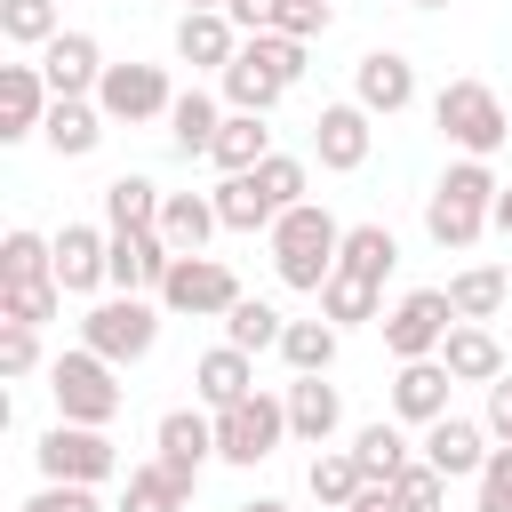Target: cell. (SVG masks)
I'll return each instance as SVG.
<instances>
[{
  "label": "cell",
  "instance_id": "cell-27",
  "mask_svg": "<svg viewBox=\"0 0 512 512\" xmlns=\"http://www.w3.org/2000/svg\"><path fill=\"white\" fill-rule=\"evenodd\" d=\"M216 128H224V104H216L208 88H184V96L168 104V144H176L184 160H208V144H216Z\"/></svg>",
  "mask_w": 512,
  "mask_h": 512
},
{
  "label": "cell",
  "instance_id": "cell-42",
  "mask_svg": "<svg viewBox=\"0 0 512 512\" xmlns=\"http://www.w3.org/2000/svg\"><path fill=\"white\" fill-rule=\"evenodd\" d=\"M256 184H264V200H272V208H296V200H304V184H312V168H304L296 152H264V160H256Z\"/></svg>",
  "mask_w": 512,
  "mask_h": 512
},
{
  "label": "cell",
  "instance_id": "cell-54",
  "mask_svg": "<svg viewBox=\"0 0 512 512\" xmlns=\"http://www.w3.org/2000/svg\"><path fill=\"white\" fill-rule=\"evenodd\" d=\"M184 8H224V0H184Z\"/></svg>",
  "mask_w": 512,
  "mask_h": 512
},
{
  "label": "cell",
  "instance_id": "cell-14",
  "mask_svg": "<svg viewBox=\"0 0 512 512\" xmlns=\"http://www.w3.org/2000/svg\"><path fill=\"white\" fill-rule=\"evenodd\" d=\"M56 280H64V296H96V288H112V232H96V224H64V232H56Z\"/></svg>",
  "mask_w": 512,
  "mask_h": 512
},
{
  "label": "cell",
  "instance_id": "cell-49",
  "mask_svg": "<svg viewBox=\"0 0 512 512\" xmlns=\"http://www.w3.org/2000/svg\"><path fill=\"white\" fill-rule=\"evenodd\" d=\"M480 424H488V440H512V368L488 384V416Z\"/></svg>",
  "mask_w": 512,
  "mask_h": 512
},
{
  "label": "cell",
  "instance_id": "cell-9",
  "mask_svg": "<svg viewBox=\"0 0 512 512\" xmlns=\"http://www.w3.org/2000/svg\"><path fill=\"white\" fill-rule=\"evenodd\" d=\"M32 456H40V480H88V488H96V480H112V472H120V456H112L104 424H64V416L40 432V448H32Z\"/></svg>",
  "mask_w": 512,
  "mask_h": 512
},
{
  "label": "cell",
  "instance_id": "cell-53",
  "mask_svg": "<svg viewBox=\"0 0 512 512\" xmlns=\"http://www.w3.org/2000/svg\"><path fill=\"white\" fill-rule=\"evenodd\" d=\"M408 8H448V0H408Z\"/></svg>",
  "mask_w": 512,
  "mask_h": 512
},
{
  "label": "cell",
  "instance_id": "cell-46",
  "mask_svg": "<svg viewBox=\"0 0 512 512\" xmlns=\"http://www.w3.org/2000/svg\"><path fill=\"white\" fill-rule=\"evenodd\" d=\"M32 368H40V328L0 320V376H32Z\"/></svg>",
  "mask_w": 512,
  "mask_h": 512
},
{
  "label": "cell",
  "instance_id": "cell-52",
  "mask_svg": "<svg viewBox=\"0 0 512 512\" xmlns=\"http://www.w3.org/2000/svg\"><path fill=\"white\" fill-rule=\"evenodd\" d=\"M240 512H296V504H280V496H256V504H240Z\"/></svg>",
  "mask_w": 512,
  "mask_h": 512
},
{
  "label": "cell",
  "instance_id": "cell-41",
  "mask_svg": "<svg viewBox=\"0 0 512 512\" xmlns=\"http://www.w3.org/2000/svg\"><path fill=\"white\" fill-rule=\"evenodd\" d=\"M0 280H56V240H40V232H8L0 240Z\"/></svg>",
  "mask_w": 512,
  "mask_h": 512
},
{
  "label": "cell",
  "instance_id": "cell-35",
  "mask_svg": "<svg viewBox=\"0 0 512 512\" xmlns=\"http://www.w3.org/2000/svg\"><path fill=\"white\" fill-rule=\"evenodd\" d=\"M280 336H288V320H280L264 296H240V304L224 312V344H240V352H280Z\"/></svg>",
  "mask_w": 512,
  "mask_h": 512
},
{
  "label": "cell",
  "instance_id": "cell-51",
  "mask_svg": "<svg viewBox=\"0 0 512 512\" xmlns=\"http://www.w3.org/2000/svg\"><path fill=\"white\" fill-rule=\"evenodd\" d=\"M488 224H496V232H504V240H512V184H504V192H496V216H488Z\"/></svg>",
  "mask_w": 512,
  "mask_h": 512
},
{
  "label": "cell",
  "instance_id": "cell-36",
  "mask_svg": "<svg viewBox=\"0 0 512 512\" xmlns=\"http://www.w3.org/2000/svg\"><path fill=\"white\" fill-rule=\"evenodd\" d=\"M360 480H368V472H360V456H352V448H328V456H312V472H304V488H312V504H320V512L352 504V496H360Z\"/></svg>",
  "mask_w": 512,
  "mask_h": 512
},
{
  "label": "cell",
  "instance_id": "cell-25",
  "mask_svg": "<svg viewBox=\"0 0 512 512\" xmlns=\"http://www.w3.org/2000/svg\"><path fill=\"white\" fill-rule=\"evenodd\" d=\"M440 360H448L456 384H496V376H504V344L488 336V320H456L448 344H440Z\"/></svg>",
  "mask_w": 512,
  "mask_h": 512
},
{
  "label": "cell",
  "instance_id": "cell-6",
  "mask_svg": "<svg viewBox=\"0 0 512 512\" xmlns=\"http://www.w3.org/2000/svg\"><path fill=\"white\" fill-rule=\"evenodd\" d=\"M280 440H288V400H280V392H248V400L216 408V456H224V464L256 472Z\"/></svg>",
  "mask_w": 512,
  "mask_h": 512
},
{
  "label": "cell",
  "instance_id": "cell-18",
  "mask_svg": "<svg viewBox=\"0 0 512 512\" xmlns=\"http://www.w3.org/2000/svg\"><path fill=\"white\" fill-rule=\"evenodd\" d=\"M152 448H160V464H168V472L200 480V464L216 456V408H208V416H200V408H168V416L152 424Z\"/></svg>",
  "mask_w": 512,
  "mask_h": 512
},
{
  "label": "cell",
  "instance_id": "cell-20",
  "mask_svg": "<svg viewBox=\"0 0 512 512\" xmlns=\"http://www.w3.org/2000/svg\"><path fill=\"white\" fill-rule=\"evenodd\" d=\"M424 464H440L448 480H480V464H488V424H472V416L424 424Z\"/></svg>",
  "mask_w": 512,
  "mask_h": 512
},
{
  "label": "cell",
  "instance_id": "cell-40",
  "mask_svg": "<svg viewBox=\"0 0 512 512\" xmlns=\"http://www.w3.org/2000/svg\"><path fill=\"white\" fill-rule=\"evenodd\" d=\"M64 24H56V0H0V40L8 48H48Z\"/></svg>",
  "mask_w": 512,
  "mask_h": 512
},
{
  "label": "cell",
  "instance_id": "cell-43",
  "mask_svg": "<svg viewBox=\"0 0 512 512\" xmlns=\"http://www.w3.org/2000/svg\"><path fill=\"white\" fill-rule=\"evenodd\" d=\"M392 488H400V504H408V512H440L448 472H440V464H408V472H392Z\"/></svg>",
  "mask_w": 512,
  "mask_h": 512
},
{
  "label": "cell",
  "instance_id": "cell-13",
  "mask_svg": "<svg viewBox=\"0 0 512 512\" xmlns=\"http://www.w3.org/2000/svg\"><path fill=\"white\" fill-rule=\"evenodd\" d=\"M48 104H56V88H48V72H40V64H0V144L40 136Z\"/></svg>",
  "mask_w": 512,
  "mask_h": 512
},
{
  "label": "cell",
  "instance_id": "cell-4",
  "mask_svg": "<svg viewBox=\"0 0 512 512\" xmlns=\"http://www.w3.org/2000/svg\"><path fill=\"white\" fill-rule=\"evenodd\" d=\"M432 128L464 152V160H488L504 136H512V120H504V96L488 88V80H448L440 96H432Z\"/></svg>",
  "mask_w": 512,
  "mask_h": 512
},
{
  "label": "cell",
  "instance_id": "cell-38",
  "mask_svg": "<svg viewBox=\"0 0 512 512\" xmlns=\"http://www.w3.org/2000/svg\"><path fill=\"white\" fill-rule=\"evenodd\" d=\"M376 280H360V272H328V288H320V320H336V328H360V320H376Z\"/></svg>",
  "mask_w": 512,
  "mask_h": 512
},
{
  "label": "cell",
  "instance_id": "cell-45",
  "mask_svg": "<svg viewBox=\"0 0 512 512\" xmlns=\"http://www.w3.org/2000/svg\"><path fill=\"white\" fill-rule=\"evenodd\" d=\"M472 512H512V440L488 448V464H480V504H472Z\"/></svg>",
  "mask_w": 512,
  "mask_h": 512
},
{
  "label": "cell",
  "instance_id": "cell-39",
  "mask_svg": "<svg viewBox=\"0 0 512 512\" xmlns=\"http://www.w3.org/2000/svg\"><path fill=\"white\" fill-rule=\"evenodd\" d=\"M352 456H360V472H368V480H392V472H408V440H400V424H384V416L352 432Z\"/></svg>",
  "mask_w": 512,
  "mask_h": 512
},
{
  "label": "cell",
  "instance_id": "cell-3",
  "mask_svg": "<svg viewBox=\"0 0 512 512\" xmlns=\"http://www.w3.org/2000/svg\"><path fill=\"white\" fill-rule=\"evenodd\" d=\"M48 392H56V416L64 424H112L120 416V368L104 360V352H88V344H72V352H56L48 360Z\"/></svg>",
  "mask_w": 512,
  "mask_h": 512
},
{
  "label": "cell",
  "instance_id": "cell-11",
  "mask_svg": "<svg viewBox=\"0 0 512 512\" xmlns=\"http://www.w3.org/2000/svg\"><path fill=\"white\" fill-rule=\"evenodd\" d=\"M368 144H376V112L368 104H320V120H312V160L320 168L352 176V168H368Z\"/></svg>",
  "mask_w": 512,
  "mask_h": 512
},
{
  "label": "cell",
  "instance_id": "cell-2",
  "mask_svg": "<svg viewBox=\"0 0 512 512\" xmlns=\"http://www.w3.org/2000/svg\"><path fill=\"white\" fill-rule=\"evenodd\" d=\"M496 168L488 160H456L432 192H424V232L440 240V248H472L480 232H488V216H496Z\"/></svg>",
  "mask_w": 512,
  "mask_h": 512
},
{
  "label": "cell",
  "instance_id": "cell-50",
  "mask_svg": "<svg viewBox=\"0 0 512 512\" xmlns=\"http://www.w3.org/2000/svg\"><path fill=\"white\" fill-rule=\"evenodd\" d=\"M352 512H408V504H400V488H392V480H360Z\"/></svg>",
  "mask_w": 512,
  "mask_h": 512
},
{
  "label": "cell",
  "instance_id": "cell-19",
  "mask_svg": "<svg viewBox=\"0 0 512 512\" xmlns=\"http://www.w3.org/2000/svg\"><path fill=\"white\" fill-rule=\"evenodd\" d=\"M280 400H288V432H296L304 448H328V440H336V424H344V392H336L328 376H296Z\"/></svg>",
  "mask_w": 512,
  "mask_h": 512
},
{
  "label": "cell",
  "instance_id": "cell-47",
  "mask_svg": "<svg viewBox=\"0 0 512 512\" xmlns=\"http://www.w3.org/2000/svg\"><path fill=\"white\" fill-rule=\"evenodd\" d=\"M328 24H336L328 0H288V8H280V32H288V40H320Z\"/></svg>",
  "mask_w": 512,
  "mask_h": 512
},
{
  "label": "cell",
  "instance_id": "cell-48",
  "mask_svg": "<svg viewBox=\"0 0 512 512\" xmlns=\"http://www.w3.org/2000/svg\"><path fill=\"white\" fill-rule=\"evenodd\" d=\"M280 8H288V0H224V16H232L240 32H280Z\"/></svg>",
  "mask_w": 512,
  "mask_h": 512
},
{
  "label": "cell",
  "instance_id": "cell-17",
  "mask_svg": "<svg viewBox=\"0 0 512 512\" xmlns=\"http://www.w3.org/2000/svg\"><path fill=\"white\" fill-rule=\"evenodd\" d=\"M448 392H456V376H448L440 352H432V360H400V376H392V416H400V424H440V416H448Z\"/></svg>",
  "mask_w": 512,
  "mask_h": 512
},
{
  "label": "cell",
  "instance_id": "cell-1",
  "mask_svg": "<svg viewBox=\"0 0 512 512\" xmlns=\"http://www.w3.org/2000/svg\"><path fill=\"white\" fill-rule=\"evenodd\" d=\"M264 240H272V272H280V288H304V296H320L328 272H336V256H344V224H336L320 200L280 208V224H272Z\"/></svg>",
  "mask_w": 512,
  "mask_h": 512
},
{
  "label": "cell",
  "instance_id": "cell-8",
  "mask_svg": "<svg viewBox=\"0 0 512 512\" xmlns=\"http://www.w3.org/2000/svg\"><path fill=\"white\" fill-rule=\"evenodd\" d=\"M160 304L184 312V320H224V312L240 304V280H232L224 256H176L168 280H160Z\"/></svg>",
  "mask_w": 512,
  "mask_h": 512
},
{
  "label": "cell",
  "instance_id": "cell-10",
  "mask_svg": "<svg viewBox=\"0 0 512 512\" xmlns=\"http://www.w3.org/2000/svg\"><path fill=\"white\" fill-rule=\"evenodd\" d=\"M96 104H104V120H168V104H176V88H168V72L160 64H104V80H96Z\"/></svg>",
  "mask_w": 512,
  "mask_h": 512
},
{
  "label": "cell",
  "instance_id": "cell-16",
  "mask_svg": "<svg viewBox=\"0 0 512 512\" xmlns=\"http://www.w3.org/2000/svg\"><path fill=\"white\" fill-rule=\"evenodd\" d=\"M240 40H248V32H240L224 8H184V16H176V56H184L192 72H224V64L240 56Z\"/></svg>",
  "mask_w": 512,
  "mask_h": 512
},
{
  "label": "cell",
  "instance_id": "cell-24",
  "mask_svg": "<svg viewBox=\"0 0 512 512\" xmlns=\"http://www.w3.org/2000/svg\"><path fill=\"white\" fill-rule=\"evenodd\" d=\"M192 392H200L208 408H232V400H248V392H256V352H240V344H216V352H200V360H192Z\"/></svg>",
  "mask_w": 512,
  "mask_h": 512
},
{
  "label": "cell",
  "instance_id": "cell-44",
  "mask_svg": "<svg viewBox=\"0 0 512 512\" xmlns=\"http://www.w3.org/2000/svg\"><path fill=\"white\" fill-rule=\"evenodd\" d=\"M16 512H104L88 480H40V496H24Z\"/></svg>",
  "mask_w": 512,
  "mask_h": 512
},
{
  "label": "cell",
  "instance_id": "cell-21",
  "mask_svg": "<svg viewBox=\"0 0 512 512\" xmlns=\"http://www.w3.org/2000/svg\"><path fill=\"white\" fill-rule=\"evenodd\" d=\"M40 72H48L56 96H96V80H104V48H96L88 32H56V40L40 48Z\"/></svg>",
  "mask_w": 512,
  "mask_h": 512
},
{
  "label": "cell",
  "instance_id": "cell-30",
  "mask_svg": "<svg viewBox=\"0 0 512 512\" xmlns=\"http://www.w3.org/2000/svg\"><path fill=\"white\" fill-rule=\"evenodd\" d=\"M216 216H224V232H272V224H280V208L264 200L256 168H240V176L216 184Z\"/></svg>",
  "mask_w": 512,
  "mask_h": 512
},
{
  "label": "cell",
  "instance_id": "cell-7",
  "mask_svg": "<svg viewBox=\"0 0 512 512\" xmlns=\"http://www.w3.org/2000/svg\"><path fill=\"white\" fill-rule=\"evenodd\" d=\"M376 328H384V352L392 360H432L448 344V328H456V304H448V288H408Z\"/></svg>",
  "mask_w": 512,
  "mask_h": 512
},
{
  "label": "cell",
  "instance_id": "cell-32",
  "mask_svg": "<svg viewBox=\"0 0 512 512\" xmlns=\"http://www.w3.org/2000/svg\"><path fill=\"white\" fill-rule=\"evenodd\" d=\"M392 264H400V240H392L384 224H344V256H336V272H360V280L384 288Z\"/></svg>",
  "mask_w": 512,
  "mask_h": 512
},
{
  "label": "cell",
  "instance_id": "cell-15",
  "mask_svg": "<svg viewBox=\"0 0 512 512\" xmlns=\"http://www.w3.org/2000/svg\"><path fill=\"white\" fill-rule=\"evenodd\" d=\"M168 264H176V248L160 240V224H136V232H112V288H128V296H160V280H168Z\"/></svg>",
  "mask_w": 512,
  "mask_h": 512
},
{
  "label": "cell",
  "instance_id": "cell-33",
  "mask_svg": "<svg viewBox=\"0 0 512 512\" xmlns=\"http://www.w3.org/2000/svg\"><path fill=\"white\" fill-rule=\"evenodd\" d=\"M504 296H512V280H504L496 264H464V272L448 280V304H456V320H496V312H504Z\"/></svg>",
  "mask_w": 512,
  "mask_h": 512
},
{
  "label": "cell",
  "instance_id": "cell-29",
  "mask_svg": "<svg viewBox=\"0 0 512 512\" xmlns=\"http://www.w3.org/2000/svg\"><path fill=\"white\" fill-rule=\"evenodd\" d=\"M264 152H272V128H264V112H224V128H216L208 160H216L224 176H240V168H256Z\"/></svg>",
  "mask_w": 512,
  "mask_h": 512
},
{
  "label": "cell",
  "instance_id": "cell-55",
  "mask_svg": "<svg viewBox=\"0 0 512 512\" xmlns=\"http://www.w3.org/2000/svg\"><path fill=\"white\" fill-rule=\"evenodd\" d=\"M336 512H352V504H336Z\"/></svg>",
  "mask_w": 512,
  "mask_h": 512
},
{
  "label": "cell",
  "instance_id": "cell-37",
  "mask_svg": "<svg viewBox=\"0 0 512 512\" xmlns=\"http://www.w3.org/2000/svg\"><path fill=\"white\" fill-rule=\"evenodd\" d=\"M56 312H64V280H0V320L48 328Z\"/></svg>",
  "mask_w": 512,
  "mask_h": 512
},
{
  "label": "cell",
  "instance_id": "cell-23",
  "mask_svg": "<svg viewBox=\"0 0 512 512\" xmlns=\"http://www.w3.org/2000/svg\"><path fill=\"white\" fill-rule=\"evenodd\" d=\"M208 232H224L216 192H168V200H160V240H168L176 256H208Z\"/></svg>",
  "mask_w": 512,
  "mask_h": 512
},
{
  "label": "cell",
  "instance_id": "cell-31",
  "mask_svg": "<svg viewBox=\"0 0 512 512\" xmlns=\"http://www.w3.org/2000/svg\"><path fill=\"white\" fill-rule=\"evenodd\" d=\"M160 184L152 176H112L104 184V232H136V224H160Z\"/></svg>",
  "mask_w": 512,
  "mask_h": 512
},
{
  "label": "cell",
  "instance_id": "cell-5",
  "mask_svg": "<svg viewBox=\"0 0 512 512\" xmlns=\"http://www.w3.org/2000/svg\"><path fill=\"white\" fill-rule=\"evenodd\" d=\"M80 344H88V352H104L112 368H128V360H144V352L160 344V304H152V296H128V288H112L104 304H88V320H80Z\"/></svg>",
  "mask_w": 512,
  "mask_h": 512
},
{
  "label": "cell",
  "instance_id": "cell-26",
  "mask_svg": "<svg viewBox=\"0 0 512 512\" xmlns=\"http://www.w3.org/2000/svg\"><path fill=\"white\" fill-rule=\"evenodd\" d=\"M216 80H224V104H232V112H272V104L288 96V80H280V72L248 48V40H240V56H232Z\"/></svg>",
  "mask_w": 512,
  "mask_h": 512
},
{
  "label": "cell",
  "instance_id": "cell-22",
  "mask_svg": "<svg viewBox=\"0 0 512 512\" xmlns=\"http://www.w3.org/2000/svg\"><path fill=\"white\" fill-rule=\"evenodd\" d=\"M40 136H48L56 160H88V152L104 144V104H96V96H56L48 120H40Z\"/></svg>",
  "mask_w": 512,
  "mask_h": 512
},
{
  "label": "cell",
  "instance_id": "cell-12",
  "mask_svg": "<svg viewBox=\"0 0 512 512\" xmlns=\"http://www.w3.org/2000/svg\"><path fill=\"white\" fill-rule=\"evenodd\" d=\"M352 104H368L376 120L408 112V104H416V64H408L400 48H368V56L352 64Z\"/></svg>",
  "mask_w": 512,
  "mask_h": 512
},
{
  "label": "cell",
  "instance_id": "cell-28",
  "mask_svg": "<svg viewBox=\"0 0 512 512\" xmlns=\"http://www.w3.org/2000/svg\"><path fill=\"white\" fill-rule=\"evenodd\" d=\"M192 504V480L184 472H168L160 456L152 464H136L128 480H120V512H184Z\"/></svg>",
  "mask_w": 512,
  "mask_h": 512
},
{
  "label": "cell",
  "instance_id": "cell-34",
  "mask_svg": "<svg viewBox=\"0 0 512 512\" xmlns=\"http://www.w3.org/2000/svg\"><path fill=\"white\" fill-rule=\"evenodd\" d=\"M336 320H288V336H280V360L296 368V376H328L336 368Z\"/></svg>",
  "mask_w": 512,
  "mask_h": 512
}]
</instances>
